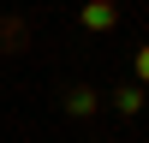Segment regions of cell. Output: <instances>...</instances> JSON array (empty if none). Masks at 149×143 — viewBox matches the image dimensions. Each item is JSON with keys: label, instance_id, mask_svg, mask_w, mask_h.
<instances>
[{"label": "cell", "instance_id": "277c9868", "mask_svg": "<svg viewBox=\"0 0 149 143\" xmlns=\"http://www.w3.org/2000/svg\"><path fill=\"white\" fill-rule=\"evenodd\" d=\"M113 107H119V113H137V107H143V83H125V90L113 95Z\"/></svg>", "mask_w": 149, "mask_h": 143}, {"label": "cell", "instance_id": "3957f363", "mask_svg": "<svg viewBox=\"0 0 149 143\" xmlns=\"http://www.w3.org/2000/svg\"><path fill=\"white\" fill-rule=\"evenodd\" d=\"M24 48H30V24L6 12V18H0V54H24Z\"/></svg>", "mask_w": 149, "mask_h": 143}, {"label": "cell", "instance_id": "6da1fadb", "mask_svg": "<svg viewBox=\"0 0 149 143\" xmlns=\"http://www.w3.org/2000/svg\"><path fill=\"white\" fill-rule=\"evenodd\" d=\"M66 113L72 119H95L102 113V90H95V83H72L66 90Z\"/></svg>", "mask_w": 149, "mask_h": 143}, {"label": "cell", "instance_id": "7a4b0ae2", "mask_svg": "<svg viewBox=\"0 0 149 143\" xmlns=\"http://www.w3.org/2000/svg\"><path fill=\"white\" fill-rule=\"evenodd\" d=\"M78 18H84V30L102 36V30H113V24H119V0H84Z\"/></svg>", "mask_w": 149, "mask_h": 143}]
</instances>
